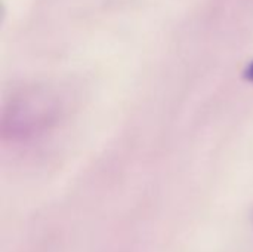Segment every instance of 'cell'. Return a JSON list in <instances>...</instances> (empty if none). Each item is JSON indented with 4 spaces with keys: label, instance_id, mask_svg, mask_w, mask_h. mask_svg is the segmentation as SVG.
Returning <instances> with one entry per match:
<instances>
[{
    "label": "cell",
    "instance_id": "6da1fadb",
    "mask_svg": "<svg viewBox=\"0 0 253 252\" xmlns=\"http://www.w3.org/2000/svg\"><path fill=\"white\" fill-rule=\"evenodd\" d=\"M61 105L49 95H19L4 107L1 134L13 143L37 138L49 131L61 117Z\"/></svg>",
    "mask_w": 253,
    "mask_h": 252
}]
</instances>
